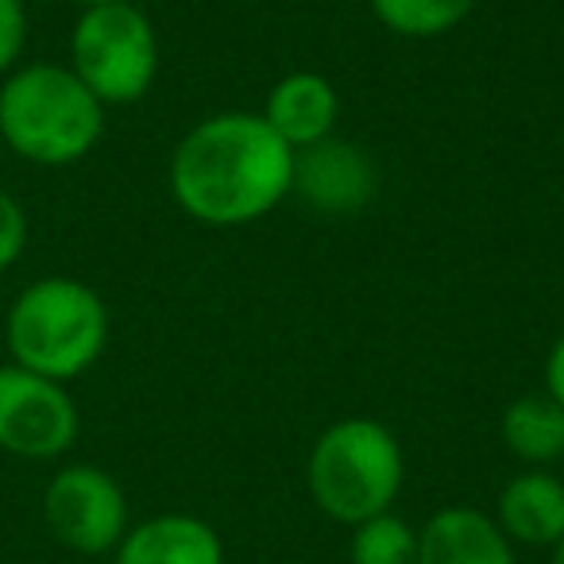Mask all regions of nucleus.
<instances>
[{"label":"nucleus","mask_w":564,"mask_h":564,"mask_svg":"<svg viewBox=\"0 0 564 564\" xmlns=\"http://www.w3.org/2000/svg\"><path fill=\"white\" fill-rule=\"evenodd\" d=\"M495 522L510 545L553 549L564 538V476L549 468H525L495 499Z\"/></svg>","instance_id":"nucleus-11"},{"label":"nucleus","mask_w":564,"mask_h":564,"mask_svg":"<svg viewBox=\"0 0 564 564\" xmlns=\"http://www.w3.org/2000/svg\"><path fill=\"white\" fill-rule=\"evenodd\" d=\"M549 564H564V538L553 545V556H549Z\"/></svg>","instance_id":"nucleus-20"},{"label":"nucleus","mask_w":564,"mask_h":564,"mask_svg":"<svg viewBox=\"0 0 564 564\" xmlns=\"http://www.w3.org/2000/svg\"><path fill=\"white\" fill-rule=\"evenodd\" d=\"M502 445L530 468H549L564 460V410L541 394H522L507 406L499 422Z\"/></svg>","instance_id":"nucleus-13"},{"label":"nucleus","mask_w":564,"mask_h":564,"mask_svg":"<svg viewBox=\"0 0 564 564\" xmlns=\"http://www.w3.org/2000/svg\"><path fill=\"white\" fill-rule=\"evenodd\" d=\"M348 556L352 564H417V530L406 518L387 510L352 525Z\"/></svg>","instance_id":"nucleus-15"},{"label":"nucleus","mask_w":564,"mask_h":564,"mask_svg":"<svg viewBox=\"0 0 564 564\" xmlns=\"http://www.w3.org/2000/svg\"><path fill=\"white\" fill-rule=\"evenodd\" d=\"M291 194L314 213L348 217L376 202L379 166L360 143L329 135V140L294 151Z\"/></svg>","instance_id":"nucleus-8"},{"label":"nucleus","mask_w":564,"mask_h":564,"mask_svg":"<svg viewBox=\"0 0 564 564\" xmlns=\"http://www.w3.org/2000/svg\"><path fill=\"white\" fill-rule=\"evenodd\" d=\"M9 360L58 383L86 376L109 348V306L70 274L28 282L4 317Z\"/></svg>","instance_id":"nucleus-3"},{"label":"nucleus","mask_w":564,"mask_h":564,"mask_svg":"<svg viewBox=\"0 0 564 564\" xmlns=\"http://www.w3.org/2000/svg\"><path fill=\"white\" fill-rule=\"evenodd\" d=\"M112 564H225V541L197 514H155L128 525Z\"/></svg>","instance_id":"nucleus-12"},{"label":"nucleus","mask_w":564,"mask_h":564,"mask_svg":"<svg viewBox=\"0 0 564 564\" xmlns=\"http://www.w3.org/2000/svg\"><path fill=\"white\" fill-rule=\"evenodd\" d=\"M561 464H564V460H561Z\"/></svg>","instance_id":"nucleus-21"},{"label":"nucleus","mask_w":564,"mask_h":564,"mask_svg":"<svg viewBox=\"0 0 564 564\" xmlns=\"http://www.w3.org/2000/svg\"><path fill=\"white\" fill-rule=\"evenodd\" d=\"M417 564H518V556L491 514L441 507L417 530Z\"/></svg>","instance_id":"nucleus-10"},{"label":"nucleus","mask_w":564,"mask_h":564,"mask_svg":"<svg viewBox=\"0 0 564 564\" xmlns=\"http://www.w3.org/2000/svg\"><path fill=\"white\" fill-rule=\"evenodd\" d=\"M43 525L63 549L82 556H105L132 525L128 495L97 464H66L47 479Z\"/></svg>","instance_id":"nucleus-6"},{"label":"nucleus","mask_w":564,"mask_h":564,"mask_svg":"<svg viewBox=\"0 0 564 564\" xmlns=\"http://www.w3.org/2000/svg\"><path fill=\"white\" fill-rule=\"evenodd\" d=\"M259 117L274 128L291 151H302L310 143H322L337 132L340 120V94L325 74L317 70H291L271 86Z\"/></svg>","instance_id":"nucleus-9"},{"label":"nucleus","mask_w":564,"mask_h":564,"mask_svg":"<svg viewBox=\"0 0 564 564\" xmlns=\"http://www.w3.org/2000/svg\"><path fill=\"white\" fill-rule=\"evenodd\" d=\"M82 9H94V4H135V0H78Z\"/></svg>","instance_id":"nucleus-19"},{"label":"nucleus","mask_w":564,"mask_h":564,"mask_svg":"<svg viewBox=\"0 0 564 564\" xmlns=\"http://www.w3.org/2000/svg\"><path fill=\"white\" fill-rule=\"evenodd\" d=\"M545 394L564 410V337H556L545 356Z\"/></svg>","instance_id":"nucleus-18"},{"label":"nucleus","mask_w":564,"mask_h":564,"mask_svg":"<svg viewBox=\"0 0 564 564\" xmlns=\"http://www.w3.org/2000/svg\"><path fill=\"white\" fill-rule=\"evenodd\" d=\"M376 20L402 40H437L460 28L479 0H368Z\"/></svg>","instance_id":"nucleus-14"},{"label":"nucleus","mask_w":564,"mask_h":564,"mask_svg":"<svg viewBox=\"0 0 564 564\" xmlns=\"http://www.w3.org/2000/svg\"><path fill=\"white\" fill-rule=\"evenodd\" d=\"M294 151L259 112L205 117L174 143L166 163L171 197L205 228H240L291 197Z\"/></svg>","instance_id":"nucleus-1"},{"label":"nucleus","mask_w":564,"mask_h":564,"mask_svg":"<svg viewBox=\"0 0 564 564\" xmlns=\"http://www.w3.org/2000/svg\"><path fill=\"white\" fill-rule=\"evenodd\" d=\"M28 47V9L24 0H0V78L20 66Z\"/></svg>","instance_id":"nucleus-17"},{"label":"nucleus","mask_w":564,"mask_h":564,"mask_svg":"<svg viewBox=\"0 0 564 564\" xmlns=\"http://www.w3.org/2000/svg\"><path fill=\"white\" fill-rule=\"evenodd\" d=\"M105 105L58 63H20L0 78V140L35 166H74L101 143Z\"/></svg>","instance_id":"nucleus-2"},{"label":"nucleus","mask_w":564,"mask_h":564,"mask_svg":"<svg viewBox=\"0 0 564 564\" xmlns=\"http://www.w3.org/2000/svg\"><path fill=\"white\" fill-rule=\"evenodd\" d=\"M70 70L105 105H135L159 78V35L140 4L82 9L70 32Z\"/></svg>","instance_id":"nucleus-5"},{"label":"nucleus","mask_w":564,"mask_h":564,"mask_svg":"<svg viewBox=\"0 0 564 564\" xmlns=\"http://www.w3.org/2000/svg\"><path fill=\"white\" fill-rule=\"evenodd\" d=\"M28 232H32V228H28L24 205L0 186V274L20 263V256H24V248H28Z\"/></svg>","instance_id":"nucleus-16"},{"label":"nucleus","mask_w":564,"mask_h":564,"mask_svg":"<svg viewBox=\"0 0 564 564\" xmlns=\"http://www.w3.org/2000/svg\"><path fill=\"white\" fill-rule=\"evenodd\" d=\"M82 417L66 383L0 364V453L20 460H58L78 441Z\"/></svg>","instance_id":"nucleus-7"},{"label":"nucleus","mask_w":564,"mask_h":564,"mask_svg":"<svg viewBox=\"0 0 564 564\" xmlns=\"http://www.w3.org/2000/svg\"><path fill=\"white\" fill-rule=\"evenodd\" d=\"M406 479L402 445L376 417H340L314 441L306 460V491L325 518L360 525L394 507Z\"/></svg>","instance_id":"nucleus-4"}]
</instances>
